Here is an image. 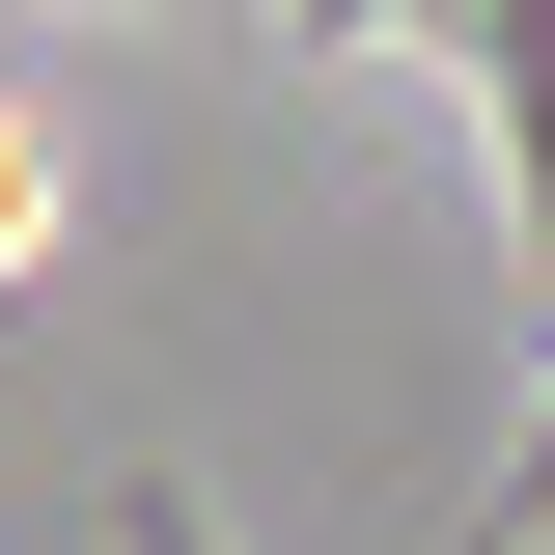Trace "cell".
<instances>
[{
    "label": "cell",
    "mask_w": 555,
    "mask_h": 555,
    "mask_svg": "<svg viewBox=\"0 0 555 555\" xmlns=\"http://www.w3.org/2000/svg\"><path fill=\"white\" fill-rule=\"evenodd\" d=\"M444 56H473V112H500V250L555 278V0H416Z\"/></svg>",
    "instance_id": "obj_1"
},
{
    "label": "cell",
    "mask_w": 555,
    "mask_h": 555,
    "mask_svg": "<svg viewBox=\"0 0 555 555\" xmlns=\"http://www.w3.org/2000/svg\"><path fill=\"white\" fill-rule=\"evenodd\" d=\"M528 528H555V389H528V444L473 473V555H528Z\"/></svg>",
    "instance_id": "obj_2"
},
{
    "label": "cell",
    "mask_w": 555,
    "mask_h": 555,
    "mask_svg": "<svg viewBox=\"0 0 555 555\" xmlns=\"http://www.w3.org/2000/svg\"><path fill=\"white\" fill-rule=\"evenodd\" d=\"M112 555H222V528H195V500H167V473H139V500H112Z\"/></svg>",
    "instance_id": "obj_3"
}]
</instances>
